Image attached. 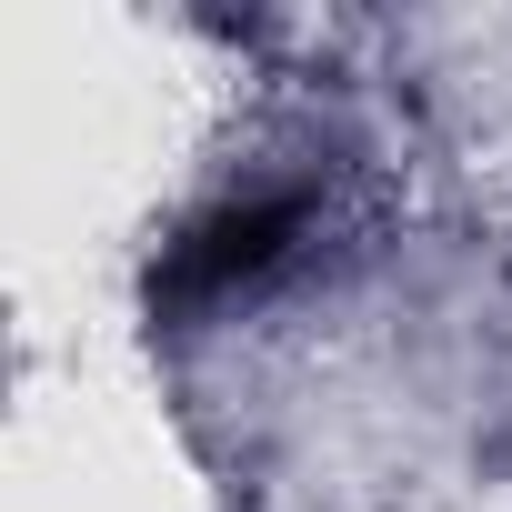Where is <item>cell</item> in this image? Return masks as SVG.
Listing matches in <instances>:
<instances>
[{"mask_svg":"<svg viewBox=\"0 0 512 512\" xmlns=\"http://www.w3.org/2000/svg\"><path fill=\"white\" fill-rule=\"evenodd\" d=\"M292 231H302V201H241V211H211V221H191L181 231V251L161 262V302H221V292H241V282H262L282 251H292Z\"/></svg>","mask_w":512,"mask_h":512,"instance_id":"6da1fadb","label":"cell"}]
</instances>
